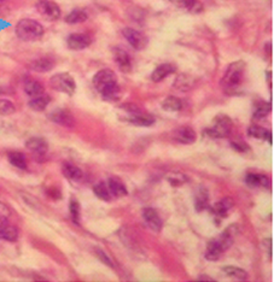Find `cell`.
Listing matches in <instances>:
<instances>
[{
	"label": "cell",
	"mask_w": 274,
	"mask_h": 282,
	"mask_svg": "<svg viewBox=\"0 0 274 282\" xmlns=\"http://www.w3.org/2000/svg\"><path fill=\"white\" fill-rule=\"evenodd\" d=\"M93 85L104 100L115 102L120 98L121 89L117 83L116 74L110 69L98 71L93 76Z\"/></svg>",
	"instance_id": "obj_1"
},
{
	"label": "cell",
	"mask_w": 274,
	"mask_h": 282,
	"mask_svg": "<svg viewBox=\"0 0 274 282\" xmlns=\"http://www.w3.org/2000/svg\"><path fill=\"white\" fill-rule=\"evenodd\" d=\"M244 72L245 63L243 60H238V62L230 64L221 81L223 89L227 93H232L236 89H238L242 86L243 80H244Z\"/></svg>",
	"instance_id": "obj_2"
},
{
	"label": "cell",
	"mask_w": 274,
	"mask_h": 282,
	"mask_svg": "<svg viewBox=\"0 0 274 282\" xmlns=\"http://www.w3.org/2000/svg\"><path fill=\"white\" fill-rule=\"evenodd\" d=\"M16 34L22 41H36L44 35V27L35 19L24 18L16 26Z\"/></svg>",
	"instance_id": "obj_3"
},
{
	"label": "cell",
	"mask_w": 274,
	"mask_h": 282,
	"mask_svg": "<svg viewBox=\"0 0 274 282\" xmlns=\"http://www.w3.org/2000/svg\"><path fill=\"white\" fill-rule=\"evenodd\" d=\"M232 130V121L228 116L217 115L212 121V125L209 129L206 130V134L209 138L220 139L226 138L231 134Z\"/></svg>",
	"instance_id": "obj_4"
},
{
	"label": "cell",
	"mask_w": 274,
	"mask_h": 282,
	"mask_svg": "<svg viewBox=\"0 0 274 282\" xmlns=\"http://www.w3.org/2000/svg\"><path fill=\"white\" fill-rule=\"evenodd\" d=\"M50 83H51V87L55 91L68 94V96H72L75 93V89H76V83H75L71 75L68 74V72L56 74L55 76L51 77Z\"/></svg>",
	"instance_id": "obj_5"
},
{
	"label": "cell",
	"mask_w": 274,
	"mask_h": 282,
	"mask_svg": "<svg viewBox=\"0 0 274 282\" xmlns=\"http://www.w3.org/2000/svg\"><path fill=\"white\" fill-rule=\"evenodd\" d=\"M36 10L47 21H56L61 17V9L51 0H39L36 2Z\"/></svg>",
	"instance_id": "obj_6"
},
{
	"label": "cell",
	"mask_w": 274,
	"mask_h": 282,
	"mask_svg": "<svg viewBox=\"0 0 274 282\" xmlns=\"http://www.w3.org/2000/svg\"><path fill=\"white\" fill-rule=\"evenodd\" d=\"M122 34L126 38V40L128 41V44L133 47V49L138 50H144L147 45V39L145 38L141 33H139L138 30L133 29V28H125L122 30Z\"/></svg>",
	"instance_id": "obj_7"
},
{
	"label": "cell",
	"mask_w": 274,
	"mask_h": 282,
	"mask_svg": "<svg viewBox=\"0 0 274 282\" xmlns=\"http://www.w3.org/2000/svg\"><path fill=\"white\" fill-rule=\"evenodd\" d=\"M172 139L174 141L179 142L183 145H191L194 144L197 139V134L191 127L189 125H184V127L178 128L172 133Z\"/></svg>",
	"instance_id": "obj_8"
},
{
	"label": "cell",
	"mask_w": 274,
	"mask_h": 282,
	"mask_svg": "<svg viewBox=\"0 0 274 282\" xmlns=\"http://www.w3.org/2000/svg\"><path fill=\"white\" fill-rule=\"evenodd\" d=\"M49 117L52 122L62 125V127L71 128L75 124V119L70 113V111L64 110V109H57V110L50 113Z\"/></svg>",
	"instance_id": "obj_9"
},
{
	"label": "cell",
	"mask_w": 274,
	"mask_h": 282,
	"mask_svg": "<svg viewBox=\"0 0 274 282\" xmlns=\"http://www.w3.org/2000/svg\"><path fill=\"white\" fill-rule=\"evenodd\" d=\"M92 39L87 34H81V33H74V34L69 35L67 44L68 47L72 51H81L85 50L91 45Z\"/></svg>",
	"instance_id": "obj_10"
},
{
	"label": "cell",
	"mask_w": 274,
	"mask_h": 282,
	"mask_svg": "<svg viewBox=\"0 0 274 282\" xmlns=\"http://www.w3.org/2000/svg\"><path fill=\"white\" fill-rule=\"evenodd\" d=\"M142 217H144L145 222L146 225L149 226L150 229H152L153 231H161L162 227H163V222H162V219L159 217L158 212L152 208H146L144 209L142 211Z\"/></svg>",
	"instance_id": "obj_11"
},
{
	"label": "cell",
	"mask_w": 274,
	"mask_h": 282,
	"mask_svg": "<svg viewBox=\"0 0 274 282\" xmlns=\"http://www.w3.org/2000/svg\"><path fill=\"white\" fill-rule=\"evenodd\" d=\"M234 206V200L232 198H223L222 200L220 202L215 203L212 205L211 211L214 214L215 217L217 219H225V217L228 216L230 211L232 210V208Z\"/></svg>",
	"instance_id": "obj_12"
},
{
	"label": "cell",
	"mask_w": 274,
	"mask_h": 282,
	"mask_svg": "<svg viewBox=\"0 0 274 282\" xmlns=\"http://www.w3.org/2000/svg\"><path fill=\"white\" fill-rule=\"evenodd\" d=\"M113 55L120 70L124 72H130L132 70V60H131L130 55L125 50L116 47V49H114Z\"/></svg>",
	"instance_id": "obj_13"
},
{
	"label": "cell",
	"mask_w": 274,
	"mask_h": 282,
	"mask_svg": "<svg viewBox=\"0 0 274 282\" xmlns=\"http://www.w3.org/2000/svg\"><path fill=\"white\" fill-rule=\"evenodd\" d=\"M27 149L33 152L35 157H45L49 150V145L47 142L41 138H30L29 140L26 142Z\"/></svg>",
	"instance_id": "obj_14"
},
{
	"label": "cell",
	"mask_w": 274,
	"mask_h": 282,
	"mask_svg": "<svg viewBox=\"0 0 274 282\" xmlns=\"http://www.w3.org/2000/svg\"><path fill=\"white\" fill-rule=\"evenodd\" d=\"M174 6L186 10L190 13H201L204 9L203 4L198 0H170Z\"/></svg>",
	"instance_id": "obj_15"
},
{
	"label": "cell",
	"mask_w": 274,
	"mask_h": 282,
	"mask_svg": "<svg viewBox=\"0 0 274 282\" xmlns=\"http://www.w3.org/2000/svg\"><path fill=\"white\" fill-rule=\"evenodd\" d=\"M127 119L130 123H133L136 125H139V127H150L155 123V117L149 115V113H144L141 111H138V113H130Z\"/></svg>",
	"instance_id": "obj_16"
},
{
	"label": "cell",
	"mask_w": 274,
	"mask_h": 282,
	"mask_svg": "<svg viewBox=\"0 0 274 282\" xmlns=\"http://www.w3.org/2000/svg\"><path fill=\"white\" fill-rule=\"evenodd\" d=\"M62 172L68 180L74 181V182H80L83 178V171L80 169L79 167H76L75 164L66 162L62 166Z\"/></svg>",
	"instance_id": "obj_17"
},
{
	"label": "cell",
	"mask_w": 274,
	"mask_h": 282,
	"mask_svg": "<svg viewBox=\"0 0 274 282\" xmlns=\"http://www.w3.org/2000/svg\"><path fill=\"white\" fill-rule=\"evenodd\" d=\"M106 185H108L109 192H110L111 197L113 198H122L128 194L127 188H126V186L119 180V178H115V177L109 178Z\"/></svg>",
	"instance_id": "obj_18"
},
{
	"label": "cell",
	"mask_w": 274,
	"mask_h": 282,
	"mask_svg": "<svg viewBox=\"0 0 274 282\" xmlns=\"http://www.w3.org/2000/svg\"><path fill=\"white\" fill-rule=\"evenodd\" d=\"M175 70V66L172 65V64H162V65L157 66V68L155 69V71L151 74V80L153 81V82H161L162 80L166 79L167 76L170 74H174Z\"/></svg>",
	"instance_id": "obj_19"
},
{
	"label": "cell",
	"mask_w": 274,
	"mask_h": 282,
	"mask_svg": "<svg viewBox=\"0 0 274 282\" xmlns=\"http://www.w3.org/2000/svg\"><path fill=\"white\" fill-rule=\"evenodd\" d=\"M248 134L249 136H251V138L254 139H260V140H266L270 142L271 145L273 144V138H272V132H270V130L265 129V128L260 127V125H251V127H249L248 129Z\"/></svg>",
	"instance_id": "obj_20"
},
{
	"label": "cell",
	"mask_w": 274,
	"mask_h": 282,
	"mask_svg": "<svg viewBox=\"0 0 274 282\" xmlns=\"http://www.w3.org/2000/svg\"><path fill=\"white\" fill-rule=\"evenodd\" d=\"M195 208L198 212H202L209 208V194L206 188L201 187L195 195Z\"/></svg>",
	"instance_id": "obj_21"
},
{
	"label": "cell",
	"mask_w": 274,
	"mask_h": 282,
	"mask_svg": "<svg viewBox=\"0 0 274 282\" xmlns=\"http://www.w3.org/2000/svg\"><path fill=\"white\" fill-rule=\"evenodd\" d=\"M225 251L222 250L221 246L219 245V242L216 241V239H212L211 241H209V244L206 245V258L210 262H215L221 257Z\"/></svg>",
	"instance_id": "obj_22"
},
{
	"label": "cell",
	"mask_w": 274,
	"mask_h": 282,
	"mask_svg": "<svg viewBox=\"0 0 274 282\" xmlns=\"http://www.w3.org/2000/svg\"><path fill=\"white\" fill-rule=\"evenodd\" d=\"M24 92H26L28 97L35 98L44 94V87L39 81L26 79V81H24Z\"/></svg>",
	"instance_id": "obj_23"
},
{
	"label": "cell",
	"mask_w": 274,
	"mask_h": 282,
	"mask_svg": "<svg viewBox=\"0 0 274 282\" xmlns=\"http://www.w3.org/2000/svg\"><path fill=\"white\" fill-rule=\"evenodd\" d=\"M245 182L250 187H264V188H270L271 187L270 178L260 174H248L245 177Z\"/></svg>",
	"instance_id": "obj_24"
},
{
	"label": "cell",
	"mask_w": 274,
	"mask_h": 282,
	"mask_svg": "<svg viewBox=\"0 0 274 282\" xmlns=\"http://www.w3.org/2000/svg\"><path fill=\"white\" fill-rule=\"evenodd\" d=\"M196 86V79L191 75H187V74H183L180 76L177 77L174 82V87L179 89V91H190L191 88H194Z\"/></svg>",
	"instance_id": "obj_25"
},
{
	"label": "cell",
	"mask_w": 274,
	"mask_h": 282,
	"mask_svg": "<svg viewBox=\"0 0 274 282\" xmlns=\"http://www.w3.org/2000/svg\"><path fill=\"white\" fill-rule=\"evenodd\" d=\"M53 66H55V60H53L52 58L43 57L34 60V62L32 63V65H30V68L38 72H47L52 70Z\"/></svg>",
	"instance_id": "obj_26"
},
{
	"label": "cell",
	"mask_w": 274,
	"mask_h": 282,
	"mask_svg": "<svg viewBox=\"0 0 274 282\" xmlns=\"http://www.w3.org/2000/svg\"><path fill=\"white\" fill-rule=\"evenodd\" d=\"M162 109L164 111H168V113H178L183 109V102L177 97H167L162 102Z\"/></svg>",
	"instance_id": "obj_27"
},
{
	"label": "cell",
	"mask_w": 274,
	"mask_h": 282,
	"mask_svg": "<svg viewBox=\"0 0 274 282\" xmlns=\"http://www.w3.org/2000/svg\"><path fill=\"white\" fill-rule=\"evenodd\" d=\"M50 102H51V99H50V97L47 96V94H41V96L39 97L32 98V100H30L28 105H29V108L32 109V110L40 113V111H44L45 109L47 108Z\"/></svg>",
	"instance_id": "obj_28"
},
{
	"label": "cell",
	"mask_w": 274,
	"mask_h": 282,
	"mask_svg": "<svg viewBox=\"0 0 274 282\" xmlns=\"http://www.w3.org/2000/svg\"><path fill=\"white\" fill-rule=\"evenodd\" d=\"M0 239H4L6 241L10 242H15L17 241L18 239V230L16 229L13 226H9L6 225L1 226L0 227Z\"/></svg>",
	"instance_id": "obj_29"
},
{
	"label": "cell",
	"mask_w": 274,
	"mask_h": 282,
	"mask_svg": "<svg viewBox=\"0 0 274 282\" xmlns=\"http://www.w3.org/2000/svg\"><path fill=\"white\" fill-rule=\"evenodd\" d=\"M223 273L238 281H245L248 279V273L243 270L242 268L234 267V265H228V267L223 268Z\"/></svg>",
	"instance_id": "obj_30"
},
{
	"label": "cell",
	"mask_w": 274,
	"mask_h": 282,
	"mask_svg": "<svg viewBox=\"0 0 274 282\" xmlns=\"http://www.w3.org/2000/svg\"><path fill=\"white\" fill-rule=\"evenodd\" d=\"M93 192L99 199L104 200V202H110V200L113 199L110 192H109L108 185H106V182H104V181H99V182L93 187Z\"/></svg>",
	"instance_id": "obj_31"
},
{
	"label": "cell",
	"mask_w": 274,
	"mask_h": 282,
	"mask_svg": "<svg viewBox=\"0 0 274 282\" xmlns=\"http://www.w3.org/2000/svg\"><path fill=\"white\" fill-rule=\"evenodd\" d=\"M88 16L85 11L81 9H75L67 16L66 22L69 24H77V23H82V22H85Z\"/></svg>",
	"instance_id": "obj_32"
},
{
	"label": "cell",
	"mask_w": 274,
	"mask_h": 282,
	"mask_svg": "<svg viewBox=\"0 0 274 282\" xmlns=\"http://www.w3.org/2000/svg\"><path fill=\"white\" fill-rule=\"evenodd\" d=\"M272 110V106L267 102H260L254 106V113L253 115L255 118H264V117L268 116V113Z\"/></svg>",
	"instance_id": "obj_33"
},
{
	"label": "cell",
	"mask_w": 274,
	"mask_h": 282,
	"mask_svg": "<svg viewBox=\"0 0 274 282\" xmlns=\"http://www.w3.org/2000/svg\"><path fill=\"white\" fill-rule=\"evenodd\" d=\"M7 158H9V162L15 168H18V169H26L27 168V161L23 153L10 152L9 157Z\"/></svg>",
	"instance_id": "obj_34"
},
{
	"label": "cell",
	"mask_w": 274,
	"mask_h": 282,
	"mask_svg": "<svg viewBox=\"0 0 274 282\" xmlns=\"http://www.w3.org/2000/svg\"><path fill=\"white\" fill-rule=\"evenodd\" d=\"M167 180L172 186H181L187 181V177L183 172H169Z\"/></svg>",
	"instance_id": "obj_35"
},
{
	"label": "cell",
	"mask_w": 274,
	"mask_h": 282,
	"mask_svg": "<svg viewBox=\"0 0 274 282\" xmlns=\"http://www.w3.org/2000/svg\"><path fill=\"white\" fill-rule=\"evenodd\" d=\"M69 211H70V217L72 220V222L75 225H79L80 223V203L77 202L76 199H71L70 200V205H69Z\"/></svg>",
	"instance_id": "obj_36"
},
{
	"label": "cell",
	"mask_w": 274,
	"mask_h": 282,
	"mask_svg": "<svg viewBox=\"0 0 274 282\" xmlns=\"http://www.w3.org/2000/svg\"><path fill=\"white\" fill-rule=\"evenodd\" d=\"M15 105L7 99H0V115L9 116L15 113Z\"/></svg>",
	"instance_id": "obj_37"
},
{
	"label": "cell",
	"mask_w": 274,
	"mask_h": 282,
	"mask_svg": "<svg viewBox=\"0 0 274 282\" xmlns=\"http://www.w3.org/2000/svg\"><path fill=\"white\" fill-rule=\"evenodd\" d=\"M10 217V209L4 203L0 202V227L6 225Z\"/></svg>",
	"instance_id": "obj_38"
},
{
	"label": "cell",
	"mask_w": 274,
	"mask_h": 282,
	"mask_svg": "<svg viewBox=\"0 0 274 282\" xmlns=\"http://www.w3.org/2000/svg\"><path fill=\"white\" fill-rule=\"evenodd\" d=\"M231 146H232V149L236 150L237 152H240V153H245L249 151V146L247 145V142H244L242 140H233L231 142Z\"/></svg>",
	"instance_id": "obj_39"
},
{
	"label": "cell",
	"mask_w": 274,
	"mask_h": 282,
	"mask_svg": "<svg viewBox=\"0 0 274 282\" xmlns=\"http://www.w3.org/2000/svg\"><path fill=\"white\" fill-rule=\"evenodd\" d=\"M97 253H98V256L100 257V259H102V262L103 263H105V264H108L109 267H114V264H113V262H111V259L109 258L108 256L105 255L104 252H103L102 250H97Z\"/></svg>",
	"instance_id": "obj_40"
},
{
	"label": "cell",
	"mask_w": 274,
	"mask_h": 282,
	"mask_svg": "<svg viewBox=\"0 0 274 282\" xmlns=\"http://www.w3.org/2000/svg\"><path fill=\"white\" fill-rule=\"evenodd\" d=\"M4 1H6V0H0V2H4Z\"/></svg>",
	"instance_id": "obj_41"
}]
</instances>
